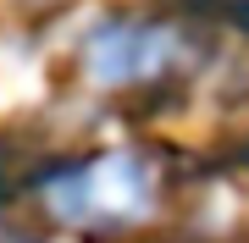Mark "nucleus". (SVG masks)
<instances>
[{
    "label": "nucleus",
    "instance_id": "f257e3e1",
    "mask_svg": "<svg viewBox=\"0 0 249 243\" xmlns=\"http://www.w3.org/2000/svg\"><path fill=\"white\" fill-rule=\"evenodd\" d=\"M45 210L78 232H122L155 210V171L144 155H89V161H61L39 177Z\"/></svg>",
    "mask_w": 249,
    "mask_h": 243
},
{
    "label": "nucleus",
    "instance_id": "f03ea898",
    "mask_svg": "<svg viewBox=\"0 0 249 243\" xmlns=\"http://www.w3.org/2000/svg\"><path fill=\"white\" fill-rule=\"evenodd\" d=\"M83 66L94 83L106 89H139V83H160L188 66V33L178 22H150V17H127L106 22L89 33L83 45Z\"/></svg>",
    "mask_w": 249,
    "mask_h": 243
}]
</instances>
